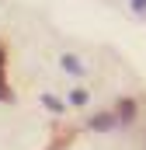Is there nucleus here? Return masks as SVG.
<instances>
[{
    "instance_id": "1",
    "label": "nucleus",
    "mask_w": 146,
    "mask_h": 150,
    "mask_svg": "<svg viewBox=\"0 0 146 150\" xmlns=\"http://www.w3.org/2000/svg\"><path fill=\"white\" fill-rule=\"evenodd\" d=\"M115 126H118V115H94V119H91V129H94V133H108Z\"/></svg>"
},
{
    "instance_id": "2",
    "label": "nucleus",
    "mask_w": 146,
    "mask_h": 150,
    "mask_svg": "<svg viewBox=\"0 0 146 150\" xmlns=\"http://www.w3.org/2000/svg\"><path fill=\"white\" fill-rule=\"evenodd\" d=\"M136 115V101H118V122H132Z\"/></svg>"
},
{
    "instance_id": "3",
    "label": "nucleus",
    "mask_w": 146,
    "mask_h": 150,
    "mask_svg": "<svg viewBox=\"0 0 146 150\" xmlns=\"http://www.w3.org/2000/svg\"><path fill=\"white\" fill-rule=\"evenodd\" d=\"M63 70H66V74H84V67H80L77 56H63Z\"/></svg>"
},
{
    "instance_id": "4",
    "label": "nucleus",
    "mask_w": 146,
    "mask_h": 150,
    "mask_svg": "<svg viewBox=\"0 0 146 150\" xmlns=\"http://www.w3.org/2000/svg\"><path fill=\"white\" fill-rule=\"evenodd\" d=\"M87 101V91H70V105H84Z\"/></svg>"
},
{
    "instance_id": "5",
    "label": "nucleus",
    "mask_w": 146,
    "mask_h": 150,
    "mask_svg": "<svg viewBox=\"0 0 146 150\" xmlns=\"http://www.w3.org/2000/svg\"><path fill=\"white\" fill-rule=\"evenodd\" d=\"M42 101H45V108H52V112H59V108H63V105H59V101H56V98H52V94H45V98H42Z\"/></svg>"
},
{
    "instance_id": "6",
    "label": "nucleus",
    "mask_w": 146,
    "mask_h": 150,
    "mask_svg": "<svg viewBox=\"0 0 146 150\" xmlns=\"http://www.w3.org/2000/svg\"><path fill=\"white\" fill-rule=\"evenodd\" d=\"M132 7H136L139 14H146V0H132Z\"/></svg>"
},
{
    "instance_id": "7",
    "label": "nucleus",
    "mask_w": 146,
    "mask_h": 150,
    "mask_svg": "<svg viewBox=\"0 0 146 150\" xmlns=\"http://www.w3.org/2000/svg\"><path fill=\"white\" fill-rule=\"evenodd\" d=\"M0 80H4V49H0Z\"/></svg>"
}]
</instances>
